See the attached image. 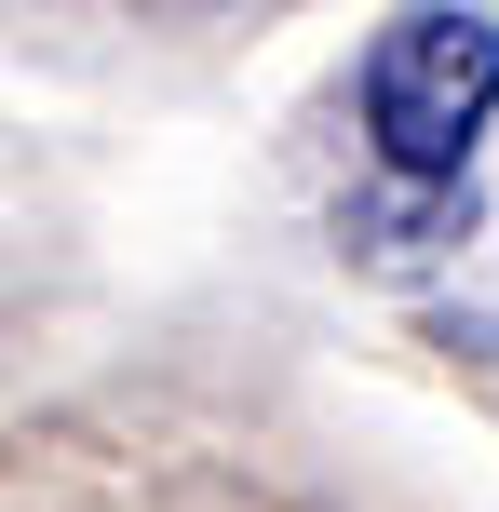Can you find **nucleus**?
Masks as SVG:
<instances>
[{
	"label": "nucleus",
	"instance_id": "obj_1",
	"mask_svg": "<svg viewBox=\"0 0 499 512\" xmlns=\"http://www.w3.org/2000/svg\"><path fill=\"white\" fill-rule=\"evenodd\" d=\"M351 108H365V149L392 189L459 203V176H473V149L499 122V14H473V0L392 14L365 41V68H351Z\"/></svg>",
	"mask_w": 499,
	"mask_h": 512
}]
</instances>
